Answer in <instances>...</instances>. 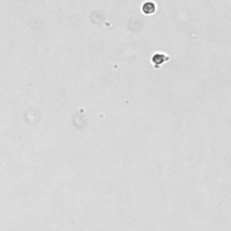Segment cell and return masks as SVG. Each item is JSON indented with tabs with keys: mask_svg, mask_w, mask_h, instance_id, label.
<instances>
[{
	"mask_svg": "<svg viewBox=\"0 0 231 231\" xmlns=\"http://www.w3.org/2000/svg\"><path fill=\"white\" fill-rule=\"evenodd\" d=\"M154 5L153 3H151V2H147L146 4L144 5V7H143V11L146 13V14H153L154 12Z\"/></svg>",
	"mask_w": 231,
	"mask_h": 231,
	"instance_id": "cell-1",
	"label": "cell"
},
{
	"mask_svg": "<svg viewBox=\"0 0 231 231\" xmlns=\"http://www.w3.org/2000/svg\"><path fill=\"white\" fill-rule=\"evenodd\" d=\"M153 61H154L156 65L161 64V63H163V61H164V57L162 56V55H156V56H154V58H153Z\"/></svg>",
	"mask_w": 231,
	"mask_h": 231,
	"instance_id": "cell-2",
	"label": "cell"
}]
</instances>
